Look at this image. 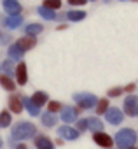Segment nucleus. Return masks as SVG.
Here are the masks:
<instances>
[{"label": "nucleus", "mask_w": 138, "mask_h": 149, "mask_svg": "<svg viewBox=\"0 0 138 149\" xmlns=\"http://www.w3.org/2000/svg\"><path fill=\"white\" fill-rule=\"evenodd\" d=\"M56 116L52 114V112H46V114H42V123L46 125V126H54L56 125Z\"/></svg>", "instance_id": "22"}, {"label": "nucleus", "mask_w": 138, "mask_h": 149, "mask_svg": "<svg viewBox=\"0 0 138 149\" xmlns=\"http://www.w3.org/2000/svg\"><path fill=\"white\" fill-rule=\"evenodd\" d=\"M23 105L28 109V112H30L32 116H39V112H40V107H37V105L32 102V98H23Z\"/></svg>", "instance_id": "18"}, {"label": "nucleus", "mask_w": 138, "mask_h": 149, "mask_svg": "<svg viewBox=\"0 0 138 149\" xmlns=\"http://www.w3.org/2000/svg\"><path fill=\"white\" fill-rule=\"evenodd\" d=\"M84 18H86L84 11H68L66 13V19L68 21H82Z\"/></svg>", "instance_id": "17"}, {"label": "nucleus", "mask_w": 138, "mask_h": 149, "mask_svg": "<svg viewBox=\"0 0 138 149\" xmlns=\"http://www.w3.org/2000/svg\"><path fill=\"white\" fill-rule=\"evenodd\" d=\"M9 109H11L12 112L19 114V112L23 111V100H21L19 97H11V98H9Z\"/></svg>", "instance_id": "13"}, {"label": "nucleus", "mask_w": 138, "mask_h": 149, "mask_svg": "<svg viewBox=\"0 0 138 149\" xmlns=\"http://www.w3.org/2000/svg\"><path fill=\"white\" fill-rule=\"evenodd\" d=\"M11 125V112H2V114H0V126H9Z\"/></svg>", "instance_id": "27"}, {"label": "nucleus", "mask_w": 138, "mask_h": 149, "mask_svg": "<svg viewBox=\"0 0 138 149\" xmlns=\"http://www.w3.org/2000/svg\"><path fill=\"white\" fill-rule=\"evenodd\" d=\"M136 109H138V97L129 95L128 98H124V112H126V116H136Z\"/></svg>", "instance_id": "6"}, {"label": "nucleus", "mask_w": 138, "mask_h": 149, "mask_svg": "<svg viewBox=\"0 0 138 149\" xmlns=\"http://www.w3.org/2000/svg\"><path fill=\"white\" fill-rule=\"evenodd\" d=\"M0 147H2V140H0Z\"/></svg>", "instance_id": "35"}, {"label": "nucleus", "mask_w": 138, "mask_h": 149, "mask_svg": "<svg viewBox=\"0 0 138 149\" xmlns=\"http://www.w3.org/2000/svg\"><path fill=\"white\" fill-rule=\"evenodd\" d=\"M75 125H77V130H79V132L88 130V119H77V121H75Z\"/></svg>", "instance_id": "29"}, {"label": "nucleus", "mask_w": 138, "mask_h": 149, "mask_svg": "<svg viewBox=\"0 0 138 149\" xmlns=\"http://www.w3.org/2000/svg\"><path fill=\"white\" fill-rule=\"evenodd\" d=\"M74 100L79 104V109H91L98 102V98L95 95H91V93H75Z\"/></svg>", "instance_id": "3"}, {"label": "nucleus", "mask_w": 138, "mask_h": 149, "mask_svg": "<svg viewBox=\"0 0 138 149\" xmlns=\"http://www.w3.org/2000/svg\"><path fill=\"white\" fill-rule=\"evenodd\" d=\"M88 0H68V4L70 6H84Z\"/></svg>", "instance_id": "30"}, {"label": "nucleus", "mask_w": 138, "mask_h": 149, "mask_svg": "<svg viewBox=\"0 0 138 149\" xmlns=\"http://www.w3.org/2000/svg\"><path fill=\"white\" fill-rule=\"evenodd\" d=\"M0 37H2V32H0Z\"/></svg>", "instance_id": "36"}, {"label": "nucleus", "mask_w": 138, "mask_h": 149, "mask_svg": "<svg viewBox=\"0 0 138 149\" xmlns=\"http://www.w3.org/2000/svg\"><path fill=\"white\" fill-rule=\"evenodd\" d=\"M88 2H89V0H88Z\"/></svg>", "instance_id": "38"}, {"label": "nucleus", "mask_w": 138, "mask_h": 149, "mask_svg": "<svg viewBox=\"0 0 138 149\" xmlns=\"http://www.w3.org/2000/svg\"><path fill=\"white\" fill-rule=\"evenodd\" d=\"M21 21H23V18H21L19 14H14V16H9V18L6 19V25H7L9 28H16V26L21 25Z\"/></svg>", "instance_id": "19"}, {"label": "nucleus", "mask_w": 138, "mask_h": 149, "mask_svg": "<svg viewBox=\"0 0 138 149\" xmlns=\"http://www.w3.org/2000/svg\"><path fill=\"white\" fill-rule=\"evenodd\" d=\"M16 77H18V84H19V86L26 84V81H28V76H26V65H25L23 61H19V65L16 67Z\"/></svg>", "instance_id": "9"}, {"label": "nucleus", "mask_w": 138, "mask_h": 149, "mask_svg": "<svg viewBox=\"0 0 138 149\" xmlns=\"http://www.w3.org/2000/svg\"><path fill=\"white\" fill-rule=\"evenodd\" d=\"M124 93V88H121V86H117V88H112V90H108V97L110 98H117V97H121Z\"/></svg>", "instance_id": "28"}, {"label": "nucleus", "mask_w": 138, "mask_h": 149, "mask_svg": "<svg viewBox=\"0 0 138 149\" xmlns=\"http://www.w3.org/2000/svg\"><path fill=\"white\" fill-rule=\"evenodd\" d=\"M58 133L61 137H65L66 140H75V139H79V130L72 128V126H59L58 128Z\"/></svg>", "instance_id": "8"}, {"label": "nucleus", "mask_w": 138, "mask_h": 149, "mask_svg": "<svg viewBox=\"0 0 138 149\" xmlns=\"http://www.w3.org/2000/svg\"><path fill=\"white\" fill-rule=\"evenodd\" d=\"M138 140V135L135 130L131 128H124V130H119L114 137V142L117 144L119 149H129L135 146V142Z\"/></svg>", "instance_id": "1"}, {"label": "nucleus", "mask_w": 138, "mask_h": 149, "mask_svg": "<svg viewBox=\"0 0 138 149\" xmlns=\"http://www.w3.org/2000/svg\"><path fill=\"white\" fill-rule=\"evenodd\" d=\"M4 70L7 74H12V63L11 61H4Z\"/></svg>", "instance_id": "31"}, {"label": "nucleus", "mask_w": 138, "mask_h": 149, "mask_svg": "<svg viewBox=\"0 0 138 149\" xmlns=\"http://www.w3.org/2000/svg\"><path fill=\"white\" fill-rule=\"evenodd\" d=\"M129 149H138V147H135V146H133V147H129Z\"/></svg>", "instance_id": "34"}, {"label": "nucleus", "mask_w": 138, "mask_h": 149, "mask_svg": "<svg viewBox=\"0 0 138 149\" xmlns=\"http://www.w3.org/2000/svg\"><path fill=\"white\" fill-rule=\"evenodd\" d=\"M4 7H6V11H7L11 16L21 13V6H19L18 0H4Z\"/></svg>", "instance_id": "10"}, {"label": "nucleus", "mask_w": 138, "mask_h": 149, "mask_svg": "<svg viewBox=\"0 0 138 149\" xmlns=\"http://www.w3.org/2000/svg\"><path fill=\"white\" fill-rule=\"evenodd\" d=\"M23 49L18 46V44H14V46H11L9 47V56H11V60H19L21 56H23Z\"/></svg>", "instance_id": "20"}, {"label": "nucleus", "mask_w": 138, "mask_h": 149, "mask_svg": "<svg viewBox=\"0 0 138 149\" xmlns=\"http://www.w3.org/2000/svg\"><path fill=\"white\" fill-rule=\"evenodd\" d=\"M0 84H2L6 90H9V91H14V88H16V84L12 83V79L9 76H0Z\"/></svg>", "instance_id": "21"}, {"label": "nucleus", "mask_w": 138, "mask_h": 149, "mask_svg": "<svg viewBox=\"0 0 138 149\" xmlns=\"http://www.w3.org/2000/svg\"><path fill=\"white\" fill-rule=\"evenodd\" d=\"M135 90H136L135 84H128V86H124V93H133Z\"/></svg>", "instance_id": "32"}, {"label": "nucleus", "mask_w": 138, "mask_h": 149, "mask_svg": "<svg viewBox=\"0 0 138 149\" xmlns=\"http://www.w3.org/2000/svg\"><path fill=\"white\" fill-rule=\"evenodd\" d=\"M39 14L44 18V19H54L56 18V14H54V11H51V9H47V7H39Z\"/></svg>", "instance_id": "24"}, {"label": "nucleus", "mask_w": 138, "mask_h": 149, "mask_svg": "<svg viewBox=\"0 0 138 149\" xmlns=\"http://www.w3.org/2000/svg\"><path fill=\"white\" fill-rule=\"evenodd\" d=\"M42 32V25H39V23H32V25H28L26 26V35H32V37H35L37 33H40Z\"/></svg>", "instance_id": "23"}, {"label": "nucleus", "mask_w": 138, "mask_h": 149, "mask_svg": "<svg viewBox=\"0 0 138 149\" xmlns=\"http://www.w3.org/2000/svg\"><path fill=\"white\" fill-rule=\"evenodd\" d=\"M32 102H33L37 107H42L44 104H47V93H44V91H37V93H33Z\"/></svg>", "instance_id": "16"}, {"label": "nucleus", "mask_w": 138, "mask_h": 149, "mask_svg": "<svg viewBox=\"0 0 138 149\" xmlns=\"http://www.w3.org/2000/svg\"><path fill=\"white\" fill-rule=\"evenodd\" d=\"M105 118H107V123L110 125H121V121L124 119V112H121L117 107H110L105 112Z\"/></svg>", "instance_id": "5"}, {"label": "nucleus", "mask_w": 138, "mask_h": 149, "mask_svg": "<svg viewBox=\"0 0 138 149\" xmlns=\"http://www.w3.org/2000/svg\"><path fill=\"white\" fill-rule=\"evenodd\" d=\"M81 112V109L77 107V109H72V107H65L63 111H61V119L65 121V123H74V121H77V114Z\"/></svg>", "instance_id": "7"}, {"label": "nucleus", "mask_w": 138, "mask_h": 149, "mask_svg": "<svg viewBox=\"0 0 138 149\" xmlns=\"http://www.w3.org/2000/svg\"><path fill=\"white\" fill-rule=\"evenodd\" d=\"M35 147H37V149H54L52 142H51L47 137H44V135H40V137L35 139Z\"/></svg>", "instance_id": "14"}, {"label": "nucleus", "mask_w": 138, "mask_h": 149, "mask_svg": "<svg viewBox=\"0 0 138 149\" xmlns=\"http://www.w3.org/2000/svg\"><path fill=\"white\" fill-rule=\"evenodd\" d=\"M136 114H138V109H136Z\"/></svg>", "instance_id": "37"}, {"label": "nucleus", "mask_w": 138, "mask_h": 149, "mask_svg": "<svg viewBox=\"0 0 138 149\" xmlns=\"http://www.w3.org/2000/svg\"><path fill=\"white\" fill-rule=\"evenodd\" d=\"M44 7L51 9V11H56L61 7V0H44Z\"/></svg>", "instance_id": "25"}, {"label": "nucleus", "mask_w": 138, "mask_h": 149, "mask_svg": "<svg viewBox=\"0 0 138 149\" xmlns=\"http://www.w3.org/2000/svg\"><path fill=\"white\" fill-rule=\"evenodd\" d=\"M108 109H110V102H108V98H100V100L96 102V105H95V112H96V116L105 114Z\"/></svg>", "instance_id": "12"}, {"label": "nucleus", "mask_w": 138, "mask_h": 149, "mask_svg": "<svg viewBox=\"0 0 138 149\" xmlns=\"http://www.w3.org/2000/svg\"><path fill=\"white\" fill-rule=\"evenodd\" d=\"M16 149H26V146H25V144H19V146H18Z\"/></svg>", "instance_id": "33"}, {"label": "nucleus", "mask_w": 138, "mask_h": 149, "mask_svg": "<svg viewBox=\"0 0 138 149\" xmlns=\"http://www.w3.org/2000/svg\"><path fill=\"white\" fill-rule=\"evenodd\" d=\"M63 111V107H61V104L59 102H47V112H61Z\"/></svg>", "instance_id": "26"}, {"label": "nucleus", "mask_w": 138, "mask_h": 149, "mask_svg": "<svg viewBox=\"0 0 138 149\" xmlns=\"http://www.w3.org/2000/svg\"><path fill=\"white\" fill-rule=\"evenodd\" d=\"M88 130H93V133L103 132V123L98 118H88Z\"/></svg>", "instance_id": "15"}, {"label": "nucleus", "mask_w": 138, "mask_h": 149, "mask_svg": "<svg viewBox=\"0 0 138 149\" xmlns=\"http://www.w3.org/2000/svg\"><path fill=\"white\" fill-rule=\"evenodd\" d=\"M93 140L96 142V146L105 147V149H110L112 144H114V139H112L108 133H105V132H96V133H93Z\"/></svg>", "instance_id": "4"}, {"label": "nucleus", "mask_w": 138, "mask_h": 149, "mask_svg": "<svg viewBox=\"0 0 138 149\" xmlns=\"http://www.w3.org/2000/svg\"><path fill=\"white\" fill-rule=\"evenodd\" d=\"M35 135V126L32 123H26V121H21L18 123L14 128H12V137L14 139H30Z\"/></svg>", "instance_id": "2"}, {"label": "nucleus", "mask_w": 138, "mask_h": 149, "mask_svg": "<svg viewBox=\"0 0 138 149\" xmlns=\"http://www.w3.org/2000/svg\"><path fill=\"white\" fill-rule=\"evenodd\" d=\"M23 51H28V49H32L35 44H37V40H35V37H32V35H26V37H23V39H19L18 42H16Z\"/></svg>", "instance_id": "11"}]
</instances>
